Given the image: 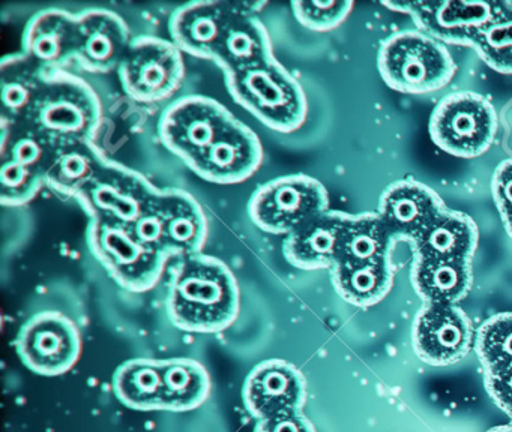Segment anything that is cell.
Instances as JSON below:
<instances>
[{
	"label": "cell",
	"instance_id": "6da1fadb",
	"mask_svg": "<svg viewBox=\"0 0 512 432\" xmlns=\"http://www.w3.org/2000/svg\"><path fill=\"white\" fill-rule=\"evenodd\" d=\"M167 315L173 326L190 333L229 329L241 312V290L235 273L220 258L188 255L170 269Z\"/></svg>",
	"mask_w": 512,
	"mask_h": 432
},
{
	"label": "cell",
	"instance_id": "7a4b0ae2",
	"mask_svg": "<svg viewBox=\"0 0 512 432\" xmlns=\"http://www.w3.org/2000/svg\"><path fill=\"white\" fill-rule=\"evenodd\" d=\"M19 122L62 149L94 140L103 123V102L88 81L55 69L49 71L37 101Z\"/></svg>",
	"mask_w": 512,
	"mask_h": 432
},
{
	"label": "cell",
	"instance_id": "3957f363",
	"mask_svg": "<svg viewBox=\"0 0 512 432\" xmlns=\"http://www.w3.org/2000/svg\"><path fill=\"white\" fill-rule=\"evenodd\" d=\"M224 81L233 101L266 128L293 134L304 126L308 116L304 87L277 59L250 71L226 75Z\"/></svg>",
	"mask_w": 512,
	"mask_h": 432
},
{
	"label": "cell",
	"instance_id": "277c9868",
	"mask_svg": "<svg viewBox=\"0 0 512 432\" xmlns=\"http://www.w3.org/2000/svg\"><path fill=\"white\" fill-rule=\"evenodd\" d=\"M377 69L391 89L407 95H425L448 86L458 66L442 42L419 30H403L382 42Z\"/></svg>",
	"mask_w": 512,
	"mask_h": 432
},
{
	"label": "cell",
	"instance_id": "5b68a950",
	"mask_svg": "<svg viewBox=\"0 0 512 432\" xmlns=\"http://www.w3.org/2000/svg\"><path fill=\"white\" fill-rule=\"evenodd\" d=\"M499 129L493 104L475 92L445 96L431 113L428 132L443 152L455 158H479L488 152Z\"/></svg>",
	"mask_w": 512,
	"mask_h": 432
},
{
	"label": "cell",
	"instance_id": "8992f818",
	"mask_svg": "<svg viewBox=\"0 0 512 432\" xmlns=\"http://www.w3.org/2000/svg\"><path fill=\"white\" fill-rule=\"evenodd\" d=\"M88 245L110 276L131 293H146L163 278L169 257L143 245L128 227L91 221Z\"/></svg>",
	"mask_w": 512,
	"mask_h": 432
},
{
	"label": "cell",
	"instance_id": "52a82bcc",
	"mask_svg": "<svg viewBox=\"0 0 512 432\" xmlns=\"http://www.w3.org/2000/svg\"><path fill=\"white\" fill-rule=\"evenodd\" d=\"M158 191L139 171L104 156L94 179L76 200L91 221L131 227Z\"/></svg>",
	"mask_w": 512,
	"mask_h": 432
},
{
	"label": "cell",
	"instance_id": "ba28073f",
	"mask_svg": "<svg viewBox=\"0 0 512 432\" xmlns=\"http://www.w3.org/2000/svg\"><path fill=\"white\" fill-rule=\"evenodd\" d=\"M125 93L142 104L166 101L182 87V51L169 39L137 36L118 69Z\"/></svg>",
	"mask_w": 512,
	"mask_h": 432
},
{
	"label": "cell",
	"instance_id": "9c48e42d",
	"mask_svg": "<svg viewBox=\"0 0 512 432\" xmlns=\"http://www.w3.org/2000/svg\"><path fill=\"white\" fill-rule=\"evenodd\" d=\"M328 209V189L307 174L271 180L259 186L248 203V215L259 230L284 236L305 219Z\"/></svg>",
	"mask_w": 512,
	"mask_h": 432
},
{
	"label": "cell",
	"instance_id": "30bf717a",
	"mask_svg": "<svg viewBox=\"0 0 512 432\" xmlns=\"http://www.w3.org/2000/svg\"><path fill=\"white\" fill-rule=\"evenodd\" d=\"M143 225L155 248L169 258L202 254L208 240L202 204L181 188H160L143 215Z\"/></svg>",
	"mask_w": 512,
	"mask_h": 432
},
{
	"label": "cell",
	"instance_id": "8fae6325",
	"mask_svg": "<svg viewBox=\"0 0 512 432\" xmlns=\"http://www.w3.org/2000/svg\"><path fill=\"white\" fill-rule=\"evenodd\" d=\"M398 14H407L416 29L442 44L473 47L479 33L502 17L506 2H391L383 3Z\"/></svg>",
	"mask_w": 512,
	"mask_h": 432
},
{
	"label": "cell",
	"instance_id": "7c38bea8",
	"mask_svg": "<svg viewBox=\"0 0 512 432\" xmlns=\"http://www.w3.org/2000/svg\"><path fill=\"white\" fill-rule=\"evenodd\" d=\"M235 116L208 96H185L173 102L158 123V134L173 155L190 164L205 152Z\"/></svg>",
	"mask_w": 512,
	"mask_h": 432
},
{
	"label": "cell",
	"instance_id": "4fadbf2b",
	"mask_svg": "<svg viewBox=\"0 0 512 432\" xmlns=\"http://www.w3.org/2000/svg\"><path fill=\"white\" fill-rule=\"evenodd\" d=\"M17 353L35 374H67L82 354V335L71 318L58 311L34 315L17 336Z\"/></svg>",
	"mask_w": 512,
	"mask_h": 432
},
{
	"label": "cell",
	"instance_id": "5bb4252c",
	"mask_svg": "<svg viewBox=\"0 0 512 432\" xmlns=\"http://www.w3.org/2000/svg\"><path fill=\"white\" fill-rule=\"evenodd\" d=\"M416 356L431 366L463 360L475 344L472 320L458 305H424L413 323Z\"/></svg>",
	"mask_w": 512,
	"mask_h": 432
},
{
	"label": "cell",
	"instance_id": "9a60e30c",
	"mask_svg": "<svg viewBox=\"0 0 512 432\" xmlns=\"http://www.w3.org/2000/svg\"><path fill=\"white\" fill-rule=\"evenodd\" d=\"M263 158L265 150L256 132L235 117L188 168L206 182L236 185L251 179L262 167Z\"/></svg>",
	"mask_w": 512,
	"mask_h": 432
},
{
	"label": "cell",
	"instance_id": "2e32d148",
	"mask_svg": "<svg viewBox=\"0 0 512 432\" xmlns=\"http://www.w3.org/2000/svg\"><path fill=\"white\" fill-rule=\"evenodd\" d=\"M266 2H193L179 6L169 20L172 42L197 59L212 60L221 33L238 14L257 15Z\"/></svg>",
	"mask_w": 512,
	"mask_h": 432
},
{
	"label": "cell",
	"instance_id": "e0dca14e",
	"mask_svg": "<svg viewBox=\"0 0 512 432\" xmlns=\"http://www.w3.org/2000/svg\"><path fill=\"white\" fill-rule=\"evenodd\" d=\"M242 398L257 420L298 413L307 402V380L301 369L286 360H266L248 374Z\"/></svg>",
	"mask_w": 512,
	"mask_h": 432
},
{
	"label": "cell",
	"instance_id": "ac0fdd59",
	"mask_svg": "<svg viewBox=\"0 0 512 432\" xmlns=\"http://www.w3.org/2000/svg\"><path fill=\"white\" fill-rule=\"evenodd\" d=\"M127 21L103 8L77 14L76 60L91 74H109L119 69L133 42Z\"/></svg>",
	"mask_w": 512,
	"mask_h": 432
},
{
	"label": "cell",
	"instance_id": "d6986e66",
	"mask_svg": "<svg viewBox=\"0 0 512 432\" xmlns=\"http://www.w3.org/2000/svg\"><path fill=\"white\" fill-rule=\"evenodd\" d=\"M347 216L349 213L328 209L305 219L284 239V258L296 269H332Z\"/></svg>",
	"mask_w": 512,
	"mask_h": 432
},
{
	"label": "cell",
	"instance_id": "ffe728a7",
	"mask_svg": "<svg viewBox=\"0 0 512 432\" xmlns=\"http://www.w3.org/2000/svg\"><path fill=\"white\" fill-rule=\"evenodd\" d=\"M436 191L415 179L391 183L380 195L379 213L392 237L410 240L443 209Z\"/></svg>",
	"mask_w": 512,
	"mask_h": 432
},
{
	"label": "cell",
	"instance_id": "44dd1931",
	"mask_svg": "<svg viewBox=\"0 0 512 432\" xmlns=\"http://www.w3.org/2000/svg\"><path fill=\"white\" fill-rule=\"evenodd\" d=\"M277 59L268 27L253 14H238L224 27L212 62L226 75L259 68Z\"/></svg>",
	"mask_w": 512,
	"mask_h": 432
},
{
	"label": "cell",
	"instance_id": "7402d4cb",
	"mask_svg": "<svg viewBox=\"0 0 512 432\" xmlns=\"http://www.w3.org/2000/svg\"><path fill=\"white\" fill-rule=\"evenodd\" d=\"M77 15L49 8L29 20L23 32V53L55 71L76 60Z\"/></svg>",
	"mask_w": 512,
	"mask_h": 432
},
{
	"label": "cell",
	"instance_id": "603a6c76",
	"mask_svg": "<svg viewBox=\"0 0 512 432\" xmlns=\"http://www.w3.org/2000/svg\"><path fill=\"white\" fill-rule=\"evenodd\" d=\"M409 242L418 258L472 260L479 228L467 213L443 207Z\"/></svg>",
	"mask_w": 512,
	"mask_h": 432
},
{
	"label": "cell",
	"instance_id": "cb8c5ba5",
	"mask_svg": "<svg viewBox=\"0 0 512 432\" xmlns=\"http://www.w3.org/2000/svg\"><path fill=\"white\" fill-rule=\"evenodd\" d=\"M410 276L425 305H458L472 290V260L415 257Z\"/></svg>",
	"mask_w": 512,
	"mask_h": 432
},
{
	"label": "cell",
	"instance_id": "d4e9b609",
	"mask_svg": "<svg viewBox=\"0 0 512 432\" xmlns=\"http://www.w3.org/2000/svg\"><path fill=\"white\" fill-rule=\"evenodd\" d=\"M50 69L26 53L10 54L0 63L2 117L19 122L37 101Z\"/></svg>",
	"mask_w": 512,
	"mask_h": 432
},
{
	"label": "cell",
	"instance_id": "484cf974",
	"mask_svg": "<svg viewBox=\"0 0 512 432\" xmlns=\"http://www.w3.org/2000/svg\"><path fill=\"white\" fill-rule=\"evenodd\" d=\"M392 239L394 237L389 233L379 213L349 215L341 230L335 264L388 261Z\"/></svg>",
	"mask_w": 512,
	"mask_h": 432
},
{
	"label": "cell",
	"instance_id": "4316f807",
	"mask_svg": "<svg viewBox=\"0 0 512 432\" xmlns=\"http://www.w3.org/2000/svg\"><path fill=\"white\" fill-rule=\"evenodd\" d=\"M332 285L344 302L370 308L382 302L394 287V270L388 261L365 264H335Z\"/></svg>",
	"mask_w": 512,
	"mask_h": 432
},
{
	"label": "cell",
	"instance_id": "83f0119b",
	"mask_svg": "<svg viewBox=\"0 0 512 432\" xmlns=\"http://www.w3.org/2000/svg\"><path fill=\"white\" fill-rule=\"evenodd\" d=\"M163 378V410H196L211 393V377L205 365L194 359L160 360Z\"/></svg>",
	"mask_w": 512,
	"mask_h": 432
},
{
	"label": "cell",
	"instance_id": "f1b7e54d",
	"mask_svg": "<svg viewBox=\"0 0 512 432\" xmlns=\"http://www.w3.org/2000/svg\"><path fill=\"white\" fill-rule=\"evenodd\" d=\"M94 140L56 150L47 171L46 185L62 197H79L94 179L104 159Z\"/></svg>",
	"mask_w": 512,
	"mask_h": 432
},
{
	"label": "cell",
	"instance_id": "f546056e",
	"mask_svg": "<svg viewBox=\"0 0 512 432\" xmlns=\"http://www.w3.org/2000/svg\"><path fill=\"white\" fill-rule=\"evenodd\" d=\"M116 398L131 410H163V378L160 360L131 359L113 375Z\"/></svg>",
	"mask_w": 512,
	"mask_h": 432
},
{
	"label": "cell",
	"instance_id": "4dcf8cb0",
	"mask_svg": "<svg viewBox=\"0 0 512 432\" xmlns=\"http://www.w3.org/2000/svg\"><path fill=\"white\" fill-rule=\"evenodd\" d=\"M475 350L485 372L512 366V312H500L481 324Z\"/></svg>",
	"mask_w": 512,
	"mask_h": 432
},
{
	"label": "cell",
	"instance_id": "1f68e13d",
	"mask_svg": "<svg viewBox=\"0 0 512 432\" xmlns=\"http://www.w3.org/2000/svg\"><path fill=\"white\" fill-rule=\"evenodd\" d=\"M472 48L488 68L512 74V2H506L505 14L479 33Z\"/></svg>",
	"mask_w": 512,
	"mask_h": 432
},
{
	"label": "cell",
	"instance_id": "d6a6232c",
	"mask_svg": "<svg viewBox=\"0 0 512 432\" xmlns=\"http://www.w3.org/2000/svg\"><path fill=\"white\" fill-rule=\"evenodd\" d=\"M44 186H47L46 174L13 159H2L0 201L4 206H28L38 197Z\"/></svg>",
	"mask_w": 512,
	"mask_h": 432
},
{
	"label": "cell",
	"instance_id": "836d02e7",
	"mask_svg": "<svg viewBox=\"0 0 512 432\" xmlns=\"http://www.w3.org/2000/svg\"><path fill=\"white\" fill-rule=\"evenodd\" d=\"M290 6L296 20L305 29L313 32H331L347 20L355 3L347 0H298Z\"/></svg>",
	"mask_w": 512,
	"mask_h": 432
},
{
	"label": "cell",
	"instance_id": "e575fe53",
	"mask_svg": "<svg viewBox=\"0 0 512 432\" xmlns=\"http://www.w3.org/2000/svg\"><path fill=\"white\" fill-rule=\"evenodd\" d=\"M491 192L505 230L512 237V158L497 165L491 180Z\"/></svg>",
	"mask_w": 512,
	"mask_h": 432
},
{
	"label": "cell",
	"instance_id": "d590c367",
	"mask_svg": "<svg viewBox=\"0 0 512 432\" xmlns=\"http://www.w3.org/2000/svg\"><path fill=\"white\" fill-rule=\"evenodd\" d=\"M485 389L497 407L512 419V366L485 372Z\"/></svg>",
	"mask_w": 512,
	"mask_h": 432
},
{
	"label": "cell",
	"instance_id": "8d00e7d4",
	"mask_svg": "<svg viewBox=\"0 0 512 432\" xmlns=\"http://www.w3.org/2000/svg\"><path fill=\"white\" fill-rule=\"evenodd\" d=\"M254 432H316V428L302 411H298L257 420Z\"/></svg>",
	"mask_w": 512,
	"mask_h": 432
},
{
	"label": "cell",
	"instance_id": "74e56055",
	"mask_svg": "<svg viewBox=\"0 0 512 432\" xmlns=\"http://www.w3.org/2000/svg\"><path fill=\"white\" fill-rule=\"evenodd\" d=\"M487 432H512V423L511 425L496 426V428L490 429Z\"/></svg>",
	"mask_w": 512,
	"mask_h": 432
}]
</instances>
